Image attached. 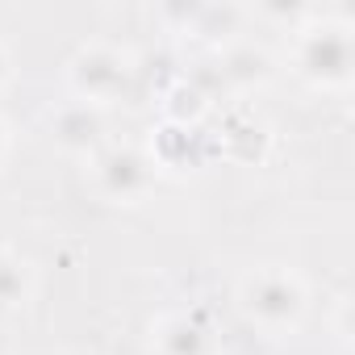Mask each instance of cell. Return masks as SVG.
<instances>
[{
  "label": "cell",
  "mask_w": 355,
  "mask_h": 355,
  "mask_svg": "<svg viewBox=\"0 0 355 355\" xmlns=\"http://www.w3.org/2000/svg\"><path fill=\"white\" fill-rule=\"evenodd\" d=\"M46 130L55 138L59 150L67 155H96L105 146V130H109V117L101 105H88V101H63L59 109H51L46 117Z\"/></svg>",
  "instance_id": "obj_6"
},
{
  "label": "cell",
  "mask_w": 355,
  "mask_h": 355,
  "mask_svg": "<svg viewBox=\"0 0 355 355\" xmlns=\"http://www.w3.org/2000/svg\"><path fill=\"white\" fill-rule=\"evenodd\" d=\"M209 109H214V101H209L189 76H180L175 84L163 88V121H175V125H201V121L209 117Z\"/></svg>",
  "instance_id": "obj_11"
},
{
  "label": "cell",
  "mask_w": 355,
  "mask_h": 355,
  "mask_svg": "<svg viewBox=\"0 0 355 355\" xmlns=\"http://www.w3.org/2000/svg\"><path fill=\"white\" fill-rule=\"evenodd\" d=\"M288 63L297 80H305L318 92H343L355 80V26L343 13H318L293 30V51Z\"/></svg>",
  "instance_id": "obj_1"
},
{
  "label": "cell",
  "mask_w": 355,
  "mask_h": 355,
  "mask_svg": "<svg viewBox=\"0 0 355 355\" xmlns=\"http://www.w3.org/2000/svg\"><path fill=\"white\" fill-rule=\"evenodd\" d=\"M134 80V55L117 42H105V38H92L84 46H76V55L67 59V84L76 92V101H88V105H113L125 96Z\"/></svg>",
  "instance_id": "obj_3"
},
{
  "label": "cell",
  "mask_w": 355,
  "mask_h": 355,
  "mask_svg": "<svg viewBox=\"0 0 355 355\" xmlns=\"http://www.w3.org/2000/svg\"><path fill=\"white\" fill-rule=\"evenodd\" d=\"M247 21H251V9L247 5H234V0H214V5H197L193 9V21H189V30L184 34H193L197 42H205V46H230V42H239L243 38V30H247Z\"/></svg>",
  "instance_id": "obj_8"
},
{
  "label": "cell",
  "mask_w": 355,
  "mask_h": 355,
  "mask_svg": "<svg viewBox=\"0 0 355 355\" xmlns=\"http://www.w3.org/2000/svg\"><path fill=\"white\" fill-rule=\"evenodd\" d=\"M155 355H209V334L193 313H163L150 322Z\"/></svg>",
  "instance_id": "obj_10"
},
{
  "label": "cell",
  "mask_w": 355,
  "mask_h": 355,
  "mask_svg": "<svg viewBox=\"0 0 355 355\" xmlns=\"http://www.w3.org/2000/svg\"><path fill=\"white\" fill-rule=\"evenodd\" d=\"M5 155H9V121L0 117V163H5Z\"/></svg>",
  "instance_id": "obj_14"
},
{
  "label": "cell",
  "mask_w": 355,
  "mask_h": 355,
  "mask_svg": "<svg viewBox=\"0 0 355 355\" xmlns=\"http://www.w3.org/2000/svg\"><path fill=\"white\" fill-rule=\"evenodd\" d=\"M146 155L155 159L159 175L163 171H197L205 167L214 155H218V142L201 130V125H175V121H159L150 130V142H146Z\"/></svg>",
  "instance_id": "obj_5"
},
{
  "label": "cell",
  "mask_w": 355,
  "mask_h": 355,
  "mask_svg": "<svg viewBox=\"0 0 355 355\" xmlns=\"http://www.w3.org/2000/svg\"><path fill=\"white\" fill-rule=\"evenodd\" d=\"M92 184L113 205H138L159 184V167L138 142H105L92 155Z\"/></svg>",
  "instance_id": "obj_4"
},
{
  "label": "cell",
  "mask_w": 355,
  "mask_h": 355,
  "mask_svg": "<svg viewBox=\"0 0 355 355\" xmlns=\"http://www.w3.org/2000/svg\"><path fill=\"white\" fill-rule=\"evenodd\" d=\"M218 76H222V88H234V92H251V88H263L272 84L276 76V55L251 38H239L230 46H222L218 55Z\"/></svg>",
  "instance_id": "obj_7"
},
{
  "label": "cell",
  "mask_w": 355,
  "mask_h": 355,
  "mask_svg": "<svg viewBox=\"0 0 355 355\" xmlns=\"http://www.w3.org/2000/svg\"><path fill=\"white\" fill-rule=\"evenodd\" d=\"M34 293L30 263L13 251H0V309H21Z\"/></svg>",
  "instance_id": "obj_12"
},
{
  "label": "cell",
  "mask_w": 355,
  "mask_h": 355,
  "mask_svg": "<svg viewBox=\"0 0 355 355\" xmlns=\"http://www.w3.org/2000/svg\"><path fill=\"white\" fill-rule=\"evenodd\" d=\"M268 146H272V134H268V125H263L255 113L239 109V113H230V117L222 121L218 155H226V159H234V163H259V159L268 155Z\"/></svg>",
  "instance_id": "obj_9"
},
{
  "label": "cell",
  "mask_w": 355,
  "mask_h": 355,
  "mask_svg": "<svg viewBox=\"0 0 355 355\" xmlns=\"http://www.w3.org/2000/svg\"><path fill=\"white\" fill-rule=\"evenodd\" d=\"M239 305L243 313L272 330V334H288L305 322V309H309V288L305 280L293 272V268H280V263H268V268H255L243 276L239 284Z\"/></svg>",
  "instance_id": "obj_2"
},
{
  "label": "cell",
  "mask_w": 355,
  "mask_h": 355,
  "mask_svg": "<svg viewBox=\"0 0 355 355\" xmlns=\"http://www.w3.org/2000/svg\"><path fill=\"white\" fill-rule=\"evenodd\" d=\"M13 80V55H9V46L0 42V88H5Z\"/></svg>",
  "instance_id": "obj_13"
}]
</instances>
